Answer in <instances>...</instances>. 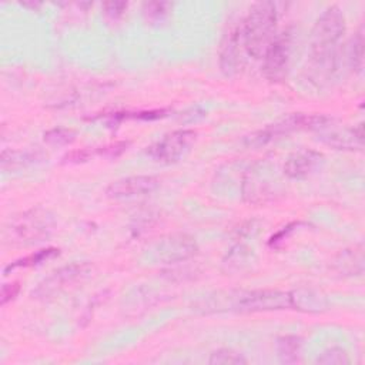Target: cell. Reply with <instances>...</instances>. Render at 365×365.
Wrapping results in <instances>:
<instances>
[{
    "label": "cell",
    "instance_id": "1",
    "mask_svg": "<svg viewBox=\"0 0 365 365\" xmlns=\"http://www.w3.org/2000/svg\"><path fill=\"white\" fill-rule=\"evenodd\" d=\"M345 16L339 7L331 6L322 11L311 31L309 46L312 68L321 74L334 70L338 44L345 34Z\"/></svg>",
    "mask_w": 365,
    "mask_h": 365
},
{
    "label": "cell",
    "instance_id": "2",
    "mask_svg": "<svg viewBox=\"0 0 365 365\" xmlns=\"http://www.w3.org/2000/svg\"><path fill=\"white\" fill-rule=\"evenodd\" d=\"M278 21V4L274 1L255 3L241 21L244 50L254 58L264 56L275 37Z\"/></svg>",
    "mask_w": 365,
    "mask_h": 365
},
{
    "label": "cell",
    "instance_id": "3",
    "mask_svg": "<svg viewBox=\"0 0 365 365\" xmlns=\"http://www.w3.org/2000/svg\"><path fill=\"white\" fill-rule=\"evenodd\" d=\"M54 227V215L43 207H34L9 220L4 227V240L11 245H33L48 238Z\"/></svg>",
    "mask_w": 365,
    "mask_h": 365
},
{
    "label": "cell",
    "instance_id": "4",
    "mask_svg": "<svg viewBox=\"0 0 365 365\" xmlns=\"http://www.w3.org/2000/svg\"><path fill=\"white\" fill-rule=\"evenodd\" d=\"M291 299L289 292L278 289H251V291H234L225 297L218 294L220 311L235 312H267L289 309Z\"/></svg>",
    "mask_w": 365,
    "mask_h": 365
},
{
    "label": "cell",
    "instance_id": "5",
    "mask_svg": "<svg viewBox=\"0 0 365 365\" xmlns=\"http://www.w3.org/2000/svg\"><path fill=\"white\" fill-rule=\"evenodd\" d=\"M332 123V118L322 114H291L285 118H281L262 130H258L245 137L244 143L248 147H261L265 145L282 135H287L299 130H322Z\"/></svg>",
    "mask_w": 365,
    "mask_h": 365
},
{
    "label": "cell",
    "instance_id": "6",
    "mask_svg": "<svg viewBox=\"0 0 365 365\" xmlns=\"http://www.w3.org/2000/svg\"><path fill=\"white\" fill-rule=\"evenodd\" d=\"M93 271V265L90 262H71L54 269L48 277H46L38 285L33 289L31 297L36 299H50L67 288L73 287L77 282L86 279Z\"/></svg>",
    "mask_w": 365,
    "mask_h": 365
},
{
    "label": "cell",
    "instance_id": "7",
    "mask_svg": "<svg viewBox=\"0 0 365 365\" xmlns=\"http://www.w3.org/2000/svg\"><path fill=\"white\" fill-rule=\"evenodd\" d=\"M197 140L194 130L181 128L165 134L161 140L148 147L147 155L161 164H173L180 161L192 147Z\"/></svg>",
    "mask_w": 365,
    "mask_h": 365
},
{
    "label": "cell",
    "instance_id": "8",
    "mask_svg": "<svg viewBox=\"0 0 365 365\" xmlns=\"http://www.w3.org/2000/svg\"><path fill=\"white\" fill-rule=\"evenodd\" d=\"M292 53V34L289 30H285L279 34H275L274 40L265 50L262 56V71L265 77L271 81L282 80L287 74L288 63Z\"/></svg>",
    "mask_w": 365,
    "mask_h": 365
},
{
    "label": "cell",
    "instance_id": "9",
    "mask_svg": "<svg viewBox=\"0 0 365 365\" xmlns=\"http://www.w3.org/2000/svg\"><path fill=\"white\" fill-rule=\"evenodd\" d=\"M197 251L198 245L192 237L187 234H173L155 245L154 255L164 264H177L190 259Z\"/></svg>",
    "mask_w": 365,
    "mask_h": 365
},
{
    "label": "cell",
    "instance_id": "10",
    "mask_svg": "<svg viewBox=\"0 0 365 365\" xmlns=\"http://www.w3.org/2000/svg\"><path fill=\"white\" fill-rule=\"evenodd\" d=\"M160 187V180L154 175H130L113 181L106 194L113 200H130L154 192Z\"/></svg>",
    "mask_w": 365,
    "mask_h": 365
},
{
    "label": "cell",
    "instance_id": "11",
    "mask_svg": "<svg viewBox=\"0 0 365 365\" xmlns=\"http://www.w3.org/2000/svg\"><path fill=\"white\" fill-rule=\"evenodd\" d=\"M242 50H244V43H242L241 23H240L228 29L221 43L220 67L225 76H232L238 71L242 63Z\"/></svg>",
    "mask_w": 365,
    "mask_h": 365
},
{
    "label": "cell",
    "instance_id": "12",
    "mask_svg": "<svg viewBox=\"0 0 365 365\" xmlns=\"http://www.w3.org/2000/svg\"><path fill=\"white\" fill-rule=\"evenodd\" d=\"M324 163V155L315 150H299L292 153L284 163L282 171L291 180H304L312 175Z\"/></svg>",
    "mask_w": 365,
    "mask_h": 365
},
{
    "label": "cell",
    "instance_id": "13",
    "mask_svg": "<svg viewBox=\"0 0 365 365\" xmlns=\"http://www.w3.org/2000/svg\"><path fill=\"white\" fill-rule=\"evenodd\" d=\"M291 308L307 312V314H318L328 309V299L319 291L312 288H298L289 291Z\"/></svg>",
    "mask_w": 365,
    "mask_h": 365
},
{
    "label": "cell",
    "instance_id": "14",
    "mask_svg": "<svg viewBox=\"0 0 365 365\" xmlns=\"http://www.w3.org/2000/svg\"><path fill=\"white\" fill-rule=\"evenodd\" d=\"M334 268L344 277H362L364 274V247L361 244L341 251L335 261Z\"/></svg>",
    "mask_w": 365,
    "mask_h": 365
},
{
    "label": "cell",
    "instance_id": "15",
    "mask_svg": "<svg viewBox=\"0 0 365 365\" xmlns=\"http://www.w3.org/2000/svg\"><path fill=\"white\" fill-rule=\"evenodd\" d=\"M322 141L336 150H355L364 145V127L358 124L352 128H345L342 131L325 133Z\"/></svg>",
    "mask_w": 365,
    "mask_h": 365
},
{
    "label": "cell",
    "instance_id": "16",
    "mask_svg": "<svg viewBox=\"0 0 365 365\" xmlns=\"http://www.w3.org/2000/svg\"><path fill=\"white\" fill-rule=\"evenodd\" d=\"M301 339L295 335H284L277 339V356L282 364H297L301 359Z\"/></svg>",
    "mask_w": 365,
    "mask_h": 365
},
{
    "label": "cell",
    "instance_id": "17",
    "mask_svg": "<svg viewBox=\"0 0 365 365\" xmlns=\"http://www.w3.org/2000/svg\"><path fill=\"white\" fill-rule=\"evenodd\" d=\"M40 160L38 153L33 151H23V150H3L1 153V168L6 170H17L34 164Z\"/></svg>",
    "mask_w": 365,
    "mask_h": 365
},
{
    "label": "cell",
    "instance_id": "18",
    "mask_svg": "<svg viewBox=\"0 0 365 365\" xmlns=\"http://www.w3.org/2000/svg\"><path fill=\"white\" fill-rule=\"evenodd\" d=\"M58 254H60V250L53 248V247L38 250V251H36V252H31V254H29V255H26V257H23V258H19V259L13 261L11 264H9V265L3 269V272H4V274H9L10 271H13V269H16V268L34 267V265H38V264L47 261V259H51V258L57 257Z\"/></svg>",
    "mask_w": 365,
    "mask_h": 365
},
{
    "label": "cell",
    "instance_id": "19",
    "mask_svg": "<svg viewBox=\"0 0 365 365\" xmlns=\"http://www.w3.org/2000/svg\"><path fill=\"white\" fill-rule=\"evenodd\" d=\"M251 257H252V250H250V247L244 242H237L227 254L224 259V267L227 271H238L245 265H248V262L251 261Z\"/></svg>",
    "mask_w": 365,
    "mask_h": 365
},
{
    "label": "cell",
    "instance_id": "20",
    "mask_svg": "<svg viewBox=\"0 0 365 365\" xmlns=\"http://www.w3.org/2000/svg\"><path fill=\"white\" fill-rule=\"evenodd\" d=\"M348 63L354 73H361L364 68V29L361 27L351 40L348 48Z\"/></svg>",
    "mask_w": 365,
    "mask_h": 365
},
{
    "label": "cell",
    "instance_id": "21",
    "mask_svg": "<svg viewBox=\"0 0 365 365\" xmlns=\"http://www.w3.org/2000/svg\"><path fill=\"white\" fill-rule=\"evenodd\" d=\"M173 9V4L168 1H147L143 4V14L147 21L151 24L164 21L170 11Z\"/></svg>",
    "mask_w": 365,
    "mask_h": 365
},
{
    "label": "cell",
    "instance_id": "22",
    "mask_svg": "<svg viewBox=\"0 0 365 365\" xmlns=\"http://www.w3.org/2000/svg\"><path fill=\"white\" fill-rule=\"evenodd\" d=\"M43 140L44 143H47L48 145H67L71 144L76 140V131L71 128H64V127H54L47 130L43 134Z\"/></svg>",
    "mask_w": 365,
    "mask_h": 365
},
{
    "label": "cell",
    "instance_id": "23",
    "mask_svg": "<svg viewBox=\"0 0 365 365\" xmlns=\"http://www.w3.org/2000/svg\"><path fill=\"white\" fill-rule=\"evenodd\" d=\"M315 362L322 364V365H346L351 362V358L345 349L338 348V346H331V348L322 351L317 356Z\"/></svg>",
    "mask_w": 365,
    "mask_h": 365
},
{
    "label": "cell",
    "instance_id": "24",
    "mask_svg": "<svg viewBox=\"0 0 365 365\" xmlns=\"http://www.w3.org/2000/svg\"><path fill=\"white\" fill-rule=\"evenodd\" d=\"M208 362L212 365H241V364H247L248 361L241 354H238L232 349L221 348V349L214 351L210 355Z\"/></svg>",
    "mask_w": 365,
    "mask_h": 365
},
{
    "label": "cell",
    "instance_id": "25",
    "mask_svg": "<svg viewBox=\"0 0 365 365\" xmlns=\"http://www.w3.org/2000/svg\"><path fill=\"white\" fill-rule=\"evenodd\" d=\"M127 7L128 3L125 1H108L103 4V14L108 21H117L124 16Z\"/></svg>",
    "mask_w": 365,
    "mask_h": 365
},
{
    "label": "cell",
    "instance_id": "26",
    "mask_svg": "<svg viewBox=\"0 0 365 365\" xmlns=\"http://www.w3.org/2000/svg\"><path fill=\"white\" fill-rule=\"evenodd\" d=\"M20 291V285L19 282H9V284H4L1 287V294H0V301H1V305H6L7 302L13 301L17 294Z\"/></svg>",
    "mask_w": 365,
    "mask_h": 365
},
{
    "label": "cell",
    "instance_id": "27",
    "mask_svg": "<svg viewBox=\"0 0 365 365\" xmlns=\"http://www.w3.org/2000/svg\"><path fill=\"white\" fill-rule=\"evenodd\" d=\"M125 148H127V143L120 141V143H114V144L101 147V150H97V153L98 154H104L107 157H115V155L121 154L123 151H125Z\"/></svg>",
    "mask_w": 365,
    "mask_h": 365
},
{
    "label": "cell",
    "instance_id": "28",
    "mask_svg": "<svg viewBox=\"0 0 365 365\" xmlns=\"http://www.w3.org/2000/svg\"><path fill=\"white\" fill-rule=\"evenodd\" d=\"M91 155H93L91 150H78V151H71L70 154H67L64 157V160L70 161V163H83V161H87Z\"/></svg>",
    "mask_w": 365,
    "mask_h": 365
},
{
    "label": "cell",
    "instance_id": "29",
    "mask_svg": "<svg viewBox=\"0 0 365 365\" xmlns=\"http://www.w3.org/2000/svg\"><path fill=\"white\" fill-rule=\"evenodd\" d=\"M21 6H24V7H30V9H33V10H34V9H38L41 4H40V3H27V1H23V3H21Z\"/></svg>",
    "mask_w": 365,
    "mask_h": 365
}]
</instances>
